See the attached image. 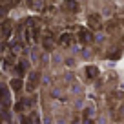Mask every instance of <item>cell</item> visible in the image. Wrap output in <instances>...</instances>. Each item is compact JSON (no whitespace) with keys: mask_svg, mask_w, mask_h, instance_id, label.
Returning a JSON list of instances; mask_svg holds the SVG:
<instances>
[{"mask_svg":"<svg viewBox=\"0 0 124 124\" xmlns=\"http://www.w3.org/2000/svg\"><path fill=\"white\" fill-rule=\"evenodd\" d=\"M71 42H73V35H71V33H62V35L58 37V44H60V46H70Z\"/></svg>","mask_w":124,"mask_h":124,"instance_id":"obj_5","label":"cell"},{"mask_svg":"<svg viewBox=\"0 0 124 124\" xmlns=\"http://www.w3.org/2000/svg\"><path fill=\"white\" fill-rule=\"evenodd\" d=\"M16 71H18V75H22L24 73V64H18V66H16Z\"/></svg>","mask_w":124,"mask_h":124,"instance_id":"obj_14","label":"cell"},{"mask_svg":"<svg viewBox=\"0 0 124 124\" xmlns=\"http://www.w3.org/2000/svg\"><path fill=\"white\" fill-rule=\"evenodd\" d=\"M64 9L77 13L78 11V2H75V0H66V2H64Z\"/></svg>","mask_w":124,"mask_h":124,"instance_id":"obj_7","label":"cell"},{"mask_svg":"<svg viewBox=\"0 0 124 124\" xmlns=\"http://www.w3.org/2000/svg\"><path fill=\"white\" fill-rule=\"evenodd\" d=\"M22 124H31V119H29V117H24V119H22Z\"/></svg>","mask_w":124,"mask_h":124,"instance_id":"obj_15","label":"cell"},{"mask_svg":"<svg viewBox=\"0 0 124 124\" xmlns=\"http://www.w3.org/2000/svg\"><path fill=\"white\" fill-rule=\"evenodd\" d=\"M86 77L88 78H97L99 77V68L97 66H88L86 68Z\"/></svg>","mask_w":124,"mask_h":124,"instance_id":"obj_9","label":"cell"},{"mask_svg":"<svg viewBox=\"0 0 124 124\" xmlns=\"http://www.w3.org/2000/svg\"><path fill=\"white\" fill-rule=\"evenodd\" d=\"M44 47H46V49H53L55 47V40H53V37H51L49 33L44 35Z\"/></svg>","mask_w":124,"mask_h":124,"instance_id":"obj_10","label":"cell"},{"mask_svg":"<svg viewBox=\"0 0 124 124\" xmlns=\"http://www.w3.org/2000/svg\"><path fill=\"white\" fill-rule=\"evenodd\" d=\"M39 78H40L39 73H31L29 75V82H27V89H35V86L39 84Z\"/></svg>","mask_w":124,"mask_h":124,"instance_id":"obj_8","label":"cell"},{"mask_svg":"<svg viewBox=\"0 0 124 124\" xmlns=\"http://www.w3.org/2000/svg\"><path fill=\"white\" fill-rule=\"evenodd\" d=\"M101 24H102V20H101V16H99V15H95V13H93V15L88 16V26L91 27V29H99V27H101Z\"/></svg>","mask_w":124,"mask_h":124,"instance_id":"obj_3","label":"cell"},{"mask_svg":"<svg viewBox=\"0 0 124 124\" xmlns=\"http://www.w3.org/2000/svg\"><path fill=\"white\" fill-rule=\"evenodd\" d=\"M27 6H29V9H35V11H44L46 2L44 0H27Z\"/></svg>","mask_w":124,"mask_h":124,"instance_id":"obj_4","label":"cell"},{"mask_svg":"<svg viewBox=\"0 0 124 124\" xmlns=\"http://www.w3.org/2000/svg\"><path fill=\"white\" fill-rule=\"evenodd\" d=\"M120 57V49H117V51H113L111 55H108V58H111V60H115V58H119Z\"/></svg>","mask_w":124,"mask_h":124,"instance_id":"obj_13","label":"cell"},{"mask_svg":"<svg viewBox=\"0 0 124 124\" xmlns=\"http://www.w3.org/2000/svg\"><path fill=\"white\" fill-rule=\"evenodd\" d=\"M9 35H11V22H9V20H6V22L2 24V39L8 40Z\"/></svg>","mask_w":124,"mask_h":124,"instance_id":"obj_6","label":"cell"},{"mask_svg":"<svg viewBox=\"0 0 124 124\" xmlns=\"http://www.w3.org/2000/svg\"><path fill=\"white\" fill-rule=\"evenodd\" d=\"M20 88H22V80H20V78H13L11 80V89L13 91H20Z\"/></svg>","mask_w":124,"mask_h":124,"instance_id":"obj_11","label":"cell"},{"mask_svg":"<svg viewBox=\"0 0 124 124\" xmlns=\"http://www.w3.org/2000/svg\"><path fill=\"white\" fill-rule=\"evenodd\" d=\"M11 51H13V53H20V51H22V46H20V44H13Z\"/></svg>","mask_w":124,"mask_h":124,"instance_id":"obj_12","label":"cell"},{"mask_svg":"<svg viewBox=\"0 0 124 124\" xmlns=\"http://www.w3.org/2000/svg\"><path fill=\"white\" fill-rule=\"evenodd\" d=\"M78 40H80L82 44H89L93 40V35L91 33H89L88 29H84V27H80V29H78Z\"/></svg>","mask_w":124,"mask_h":124,"instance_id":"obj_2","label":"cell"},{"mask_svg":"<svg viewBox=\"0 0 124 124\" xmlns=\"http://www.w3.org/2000/svg\"><path fill=\"white\" fill-rule=\"evenodd\" d=\"M39 20L37 18H29L26 22V29H24V40H26L27 44H33L37 40V37H39Z\"/></svg>","mask_w":124,"mask_h":124,"instance_id":"obj_1","label":"cell"}]
</instances>
